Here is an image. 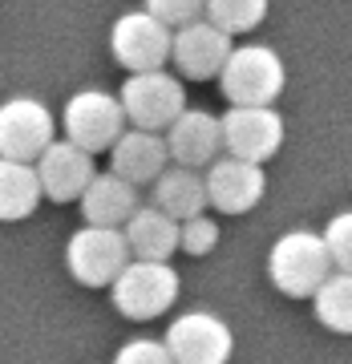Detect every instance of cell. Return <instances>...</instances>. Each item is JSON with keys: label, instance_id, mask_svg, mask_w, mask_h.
<instances>
[{"label": "cell", "instance_id": "6da1fadb", "mask_svg": "<svg viewBox=\"0 0 352 364\" xmlns=\"http://www.w3.org/2000/svg\"><path fill=\"white\" fill-rule=\"evenodd\" d=\"M287 69L272 45H231L219 69V90L231 105H272L284 93Z\"/></svg>", "mask_w": 352, "mask_h": 364}, {"label": "cell", "instance_id": "7a4b0ae2", "mask_svg": "<svg viewBox=\"0 0 352 364\" xmlns=\"http://www.w3.org/2000/svg\"><path fill=\"white\" fill-rule=\"evenodd\" d=\"M267 275H272L275 291H284L292 299H312V291L332 275L324 239L316 231H304V227L279 235L267 251Z\"/></svg>", "mask_w": 352, "mask_h": 364}, {"label": "cell", "instance_id": "3957f363", "mask_svg": "<svg viewBox=\"0 0 352 364\" xmlns=\"http://www.w3.org/2000/svg\"><path fill=\"white\" fill-rule=\"evenodd\" d=\"M178 272L170 263H154V259H130L117 279L110 284L114 308L126 320H158L170 312V304L178 299Z\"/></svg>", "mask_w": 352, "mask_h": 364}, {"label": "cell", "instance_id": "277c9868", "mask_svg": "<svg viewBox=\"0 0 352 364\" xmlns=\"http://www.w3.org/2000/svg\"><path fill=\"white\" fill-rule=\"evenodd\" d=\"M117 105H122V114H126V122L134 130L162 134L186 109V90H183V81L174 73H166V69L130 73L122 93H117Z\"/></svg>", "mask_w": 352, "mask_h": 364}, {"label": "cell", "instance_id": "5b68a950", "mask_svg": "<svg viewBox=\"0 0 352 364\" xmlns=\"http://www.w3.org/2000/svg\"><path fill=\"white\" fill-rule=\"evenodd\" d=\"M219 134H223V154L263 166L284 146V117H279L275 105H231L219 117Z\"/></svg>", "mask_w": 352, "mask_h": 364}, {"label": "cell", "instance_id": "8992f818", "mask_svg": "<svg viewBox=\"0 0 352 364\" xmlns=\"http://www.w3.org/2000/svg\"><path fill=\"white\" fill-rule=\"evenodd\" d=\"M61 126H65V138L73 146H81L85 154H102L122 138L126 130V114L117 105L114 93L105 90H81L73 93L61 109Z\"/></svg>", "mask_w": 352, "mask_h": 364}, {"label": "cell", "instance_id": "52a82bcc", "mask_svg": "<svg viewBox=\"0 0 352 364\" xmlns=\"http://www.w3.org/2000/svg\"><path fill=\"white\" fill-rule=\"evenodd\" d=\"M130 263V247L122 239V227H81L73 231L65 247V267L69 275L85 287H110L117 272Z\"/></svg>", "mask_w": 352, "mask_h": 364}, {"label": "cell", "instance_id": "ba28073f", "mask_svg": "<svg viewBox=\"0 0 352 364\" xmlns=\"http://www.w3.org/2000/svg\"><path fill=\"white\" fill-rule=\"evenodd\" d=\"M110 53L114 61L126 73H154V69H166L170 61V28L162 21L146 13V9H134V13H122L110 28Z\"/></svg>", "mask_w": 352, "mask_h": 364}, {"label": "cell", "instance_id": "9c48e42d", "mask_svg": "<svg viewBox=\"0 0 352 364\" xmlns=\"http://www.w3.org/2000/svg\"><path fill=\"white\" fill-rule=\"evenodd\" d=\"M162 344L174 364H227L235 352V332L215 312H183L170 320Z\"/></svg>", "mask_w": 352, "mask_h": 364}, {"label": "cell", "instance_id": "30bf717a", "mask_svg": "<svg viewBox=\"0 0 352 364\" xmlns=\"http://www.w3.org/2000/svg\"><path fill=\"white\" fill-rule=\"evenodd\" d=\"M203 186H207V207H215L219 215H247L267 195V174L255 162L219 154L203 170Z\"/></svg>", "mask_w": 352, "mask_h": 364}, {"label": "cell", "instance_id": "8fae6325", "mask_svg": "<svg viewBox=\"0 0 352 364\" xmlns=\"http://www.w3.org/2000/svg\"><path fill=\"white\" fill-rule=\"evenodd\" d=\"M57 122L37 97H9L0 102V158L37 162L41 150L53 142Z\"/></svg>", "mask_w": 352, "mask_h": 364}, {"label": "cell", "instance_id": "7c38bea8", "mask_svg": "<svg viewBox=\"0 0 352 364\" xmlns=\"http://www.w3.org/2000/svg\"><path fill=\"white\" fill-rule=\"evenodd\" d=\"M33 170H37V182H41V198H49V203H78L81 191L97 174L93 154H85L69 138H53L33 162Z\"/></svg>", "mask_w": 352, "mask_h": 364}, {"label": "cell", "instance_id": "4fadbf2b", "mask_svg": "<svg viewBox=\"0 0 352 364\" xmlns=\"http://www.w3.org/2000/svg\"><path fill=\"white\" fill-rule=\"evenodd\" d=\"M235 41L223 33V28H215L210 21H191V25L174 28L170 33V61H174V69L183 73V77L191 81H210L219 77L223 61H227V53H231Z\"/></svg>", "mask_w": 352, "mask_h": 364}, {"label": "cell", "instance_id": "5bb4252c", "mask_svg": "<svg viewBox=\"0 0 352 364\" xmlns=\"http://www.w3.org/2000/svg\"><path fill=\"white\" fill-rule=\"evenodd\" d=\"M166 154L174 166L186 170H207L215 158L223 154V134H219V117L207 109H183V114L162 130Z\"/></svg>", "mask_w": 352, "mask_h": 364}, {"label": "cell", "instance_id": "9a60e30c", "mask_svg": "<svg viewBox=\"0 0 352 364\" xmlns=\"http://www.w3.org/2000/svg\"><path fill=\"white\" fill-rule=\"evenodd\" d=\"M170 166V154H166V142L162 134H150V130H122L114 146H110V174L126 178L130 186H150V182Z\"/></svg>", "mask_w": 352, "mask_h": 364}, {"label": "cell", "instance_id": "2e32d148", "mask_svg": "<svg viewBox=\"0 0 352 364\" xmlns=\"http://www.w3.org/2000/svg\"><path fill=\"white\" fill-rule=\"evenodd\" d=\"M78 207H81V215H85L90 227H122L142 203H138V186H130L126 178H117L110 170H102L81 191Z\"/></svg>", "mask_w": 352, "mask_h": 364}, {"label": "cell", "instance_id": "e0dca14e", "mask_svg": "<svg viewBox=\"0 0 352 364\" xmlns=\"http://www.w3.org/2000/svg\"><path fill=\"white\" fill-rule=\"evenodd\" d=\"M122 239L130 247V259L170 263V255L178 251V223L146 203V207H138L130 219L122 223Z\"/></svg>", "mask_w": 352, "mask_h": 364}, {"label": "cell", "instance_id": "ac0fdd59", "mask_svg": "<svg viewBox=\"0 0 352 364\" xmlns=\"http://www.w3.org/2000/svg\"><path fill=\"white\" fill-rule=\"evenodd\" d=\"M154 198L150 207H158L162 215H170L174 223L195 219L207 210V186H203V170H186V166H166L154 182Z\"/></svg>", "mask_w": 352, "mask_h": 364}, {"label": "cell", "instance_id": "d6986e66", "mask_svg": "<svg viewBox=\"0 0 352 364\" xmlns=\"http://www.w3.org/2000/svg\"><path fill=\"white\" fill-rule=\"evenodd\" d=\"M41 207V182L33 162L0 158V223H21Z\"/></svg>", "mask_w": 352, "mask_h": 364}, {"label": "cell", "instance_id": "ffe728a7", "mask_svg": "<svg viewBox=\"0 0 352 364\" xmlns=\"http://www.w3.org/2000/svg\"><path fill=\"white\" fill-rule=\"evenodd\" d=\"M316 320L336 332V336H352V272H332L324 284L312 291Z\"/></svg>", "mask_w": 352, "mask_h": 364}, {"label": "cell", "instance_id": "44dd1931", "mask_svg": "<svg viewBox=\"0 0 352 364\" xmlns=\"http://www.w3.org/2000/svg\"><path fill=\"white\" fill-rule=\"evenodd\" d=\"M272 0H203V21H210L215 28H223L227 37L251 33L267 21Z\"/></svg>", "mask_w": 352, "mask_h": 364}, {"label": "cell", "instance_id": "7402d4cb", "mask_svg": "<svg viewBox=\"0 0 352 364\" xmlns=\"http://www.w3.org/2000/svg\"><path fill=\"white\" fill-rule=\"evenodd\" d=\"M332 259V272H352V210H340L328 219V227L320 231Z\"/></svg>", "mask_w": 352, "mask_h": 364}, {"label": "cell", "instance_id": "603a6c76", "mask_svg": "<svg viewBox=\"0 0 352 364\" xmlns=\"http://www.w3.org/2000/svg\"><path fill=\"white\" fill-rule=\"evenodd\" d=\"M215 247H219V223L210 219L207 210L195 215V219L178 223V251H186V255H207Z\"/></svg>", "mask_w": 352, "mask_h": 364}, {"label": "cell", "instance_id": "cb8c5ba5", "mask_svg": "<svg viewBox=\"0 0 352 364\" xmlns=\"http://www.w3.org/2000/svg\"><path fill=\"white\" fill-rule=\"evenodd\" d=\"M142 9L174 33V28H183L203 16V0H142Z\"/></svg>", "mask_w": 352, "mask_h": 364}, {"label": "cell", "instance_id": "d4e9b609", "mask_svg": "<svg viewBox=\"0 0 352 364\" xmlns=\"http://www.w3.org/2000/svg\"><path fill=\"white\" fill-rule=\"evenodd\" d=\"M114 364H174L170 360V352L162 340H150V336H138L130 344H122L114 356Z\"/></svg>", "mask_w": 352, "mask_h": 364}]
</instances>
